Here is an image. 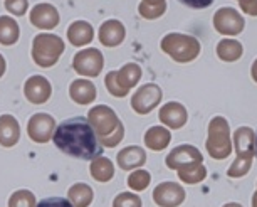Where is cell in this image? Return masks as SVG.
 <instances>
[{
  "mask_svg": "<svg viewBox=\"0 0 257 207\" xmlns=\"http://www.w3.org/2000/svg\"><path fill=\"white\" fill-rule=\"evenodd\" d=\"M54 145L62 153L81 160H94L103 153V145L98 140L94 128L88 118L72 117L64 120L52 135Z\"/></svg>",
  "mask_w": 257,
  "mask_h": 207,
  "instance_id": "obj_1",
  "label": "cell"
},
{
  "mask_svg": "<svg viewBox=\"0 0 257 207\" xmlns=\"http://www.w3.org/2000/svg\"><path fill=\"white\" fill-rule=\"evenodd\" d=\"M88 120L91 127L94 128L96 135H98V140L103 147L113 148L123 140L124 127L111 108L104 107V105L91 108L88 113Z\"/></svg>",
  "mask_w": 257,
  "mask_h": 207,
  "instance_id": "obj_2",
  "label": "cell"
},
{
  "mask_svg": "<svg viewBox=\"0 0 257 207\" xmlns=\"http://www.w3.org/2000/svg\"><path fill=\"white\" fill-rule=\"evenodd\" d=\"M64 52V41L54 34H39L32 42V59L37 66L51 67Z\"/></svg>",
  "mask_w": 257,
  "mask_h": 207,
  "instance_id": "obj_3",
  "label": "cell"
},
{
  "mask_svg": "<svg viewBox=\"0 0 257 207\" xmlns=\"http://www.w3.org/2000/svg\"><path fill=\"white\" fill-rule=\"evenodd\" d=\"M142 78V69L135 62H128L119 71H109L104 78V84L108 91L116 98H123L130 93V89Z\"/></svg>",
  "mask_w": 257,
  "mask_h": 207,
  "instance_id": "obj_4",
  "label": "cell"
},
{
  "mask_svg": "<svg viewBox=\"0 0 257 207\" xmlns=\"http://www.w3.org/2000/svg\"><path fill=\"white\" fill-rule=\"evenodd\" d=\"M162 49L172 56L178 62H187L195 59L200 51L198 42L192 36H183V34H168L162 41Z\"/></svg>",
  "mask_w": 257,
  "mask_h": 207,
  "instance_id": "obj_5",
  "label": "cell"
},
{
  "mask_svg": "<svg viewBox=\"0 0 257 207\" xmlns=\"http://www.w3.org/2000/svg\"><path fill=\"white\" fill-rule=\"evenodd\" d=\"M103 64H104V57L101 54V51L93 49V47L77 52L74 56V61H72L76 73L86 76V78H96L103 71Z\"/></svg>",
  "mask_w": 257,
  "mask_h": 207,
  "instance_id": "obj_6",
  "label": "cell"
},
{
  "mask_svg": "<svg viewBox=\"0 0 257 207\" xmlns=\"http://www.w3.org/2000/svg\"><path fill=\"white\" fill-rule=\"evenodd\" d=\"M56 130V122L47 113H36L27 123V135L36 143H47Z\"/></svg>",
  "mask_w": 257,
  "mask_h": 207,
  "instance_id": "obj_7",
  "label": "cell"
},
{
  "mask_svg": "<svg viewBox=\"0 0 257 207\" xmlns=\"http://www.w3.org/2000/svg\"><path fill=\"white\" fill-rule=\"evenodd\" d=\"M160 99H162V89L157 84H145L132 98V108L140 115H147L157 107Z\"/></svg>",
  "mask_w": 257,
  "mask_h": 207,
  "instance_id": "obj_8",
  "label": "cell"
},
{
  "mask_svg": "<svg viewBox=\"0 0 257 207\" xmlns=\"http://www.w3.org/2000/svg\"><path fill=\"white\" fill-rule=\"evenodd\" d=\"M51 93H52L51 83L44 76L36 74L32 78H29L26 81V84H24V96L32 105H44L51 98Z\"/></svg>",
  "mask_w": 257,
  "mask_h": 207,
  "instance_id": "obj_9",
  "label": "cell"
},
{
  "mask_svg": "<svg viewBox=\"0 0 257 207\" xmlns=\"http://www.w3.org/2000/svg\"><path fill=\"white\" fill-rule=\"evenodd\" d=\"M153 199L160 207H177L185 199V190L173 182H163L155 189Z\"/></svg>",
  "mask_w": 257,
  "mask_h": 207,
  "instance_id": "obj_10",
  "label": "cell"
},
{
  "mask_svg": "<svg viewBox=\"0 0 257 207\" xmlns=\"http://www.w3.org/2000/svg\"><path fill=\"white\" fill-rule=\"evenodd\" d=\"M29 19H31L32 26H36L39 29H46V31L54 29L61 21L57 9L54 6H51V4H37L31 11Z\"/></svg>",
  "mask_w": 257,
  "mask_h": 207,
  "instance_id": "obj_11",
  "label": "cell"
},
{
  "mask_svg": "<svg viewBox=\"0 0 257 207\" xmlns=\"http://www.w3.org/2000/svg\"><path fill=\"white\" fill-rule=\"evenodd\" d=\"M200 160H202V157H200V153H198L197 148L188 147V145H182L167 157V165L170 168H173V170H175V168L177 170H182L187 163L188 165H195V163H198Z\"/></svg>",
  "mask_w": 257,
  "mask_h": 207,
  "instance_id": "obj_12",
  "label": "cell"
},
{
  "mask_svg": "<svg viewBox=\"0 0 257 207\" xmlns=\"http://www.w3.org/2000/svg\"><path fill=\"white\" fill-rule=\"evenodd\" d=\"M124 26L119 21H106L99 27V41L106 47H116L124 41Z\"/></svg>",
  "mask_w": 257,
  "mask_h": 207,
  "instance_id": "obj_13",
  "label": "cell"
},
{
  "mask_svg": "<svg viewBox=\"0 0 257 207\" xmlns=\"http://www.w3.org/2000/svg\"><path fill=\"white\" fill-rule=\"evenodd\" d=\"M19 138H21L19 122L12 115H2L0 117V145L11 148L14 145H17Z\"/></svg>",
  "mask_w": 257,
  "mask_h": 207,
  "instance_id": "obj_14",
  "label": "cell"
},
{
  "mask_svg": "<svg viewBox=\"0 0 257 207\" xmlns=\"http://www.w3.org/2000/svg\"><path fill=\"white\" fill-rule=\"evenodd\" d=\"M96 86L89 79H76L69 86L71 99L77 105H89L96 99Z\"/></svg>",
  "mask_w": 257,
  "mask_h": 207,
  "instance_id": "obj_15",
  "label": "cell"
},
{
  "mask_svg": "<svg viewBox=\"0 0 257 207\" xmlns=\"http://www.w3.org/2000/svg\"><path fill=\"white\" fill-rule=\"evenodd\" d=\"M93 37H94V29L86 21L72 22L69 29H67V41L76 47L89 44V42L93 41Z\"/></svg>",
  "mask_w": 257,
  "mask_h": 207,
  "instance_id": "obj_16",
  "label": "cell"
},
{
  "mask_svg": "<svg viewBox=\"0 0 257 207\" xmlns=\"http://www.w3.org/2000/svg\"><path fill=\"white\" fill-rule=\"evenodd\" d=\"M160 120L170 128H180L187 122V112L180 103H168L160 112Z\"/></svg>",
  "mask_w": 257,
  "mask_h": 207,
  "instance_id": "obj_17",
  "label": "cell"
},
{
  "mask_svg": "<svg viewBox=\"0 0 257 207\" xmlns=\"http://www.w3.org/2000/svg\"><path fill=\"white\" fill-rule=\"evenodd\" d=\"M145 160H147V155H145L143 148L140 147H128L118 153V165L123 170H132L135 167L143 165Z\"/></svg>",
  "mask_w": 257,
  "mask_h": 207,
  "instance_id": "obj_18",
  "label": "cell"
},
{
  "mask_svg": "<svg viewBox=\"0 0 257 207\" xmlns=\"http://www.w3.org/2000/svg\"><path fill=\"white\" fill-rule=\"evenodd\" d=\"M21 29L19 24L12 17L2 16L0 17V44L2 46H12L19 41Z\"/></svg>",
  "mask_w": 257,
  "mask_h": 207,
  "instance_id": "obj_19",
  "label": "cell"
},
{
  "mask_svg": "<svg viewBox=\"0 0 257 207\" xmlns=\"http://www.w3.org/2000/svg\"><path fill=\"white\" fill-rule=\"evenodd\" d=\"M89 170H91V177L98 182H108L113 179V175H114L113 163H111V160H108V158H103V157H98V158H94V160H91Z\"/></svg>",
  "mask_w": 257,
  "mask_h": 207,
  "instance_id": "obj_20",
  "label": "cell"
},
{
  "mask_svg": "<svg viewBox=\"0 0 257 207\" xmlns=\"http://www.w3.org/2000/svg\"><path fill=\"white\" fill-rule=\"evenodd\" d=\"M69 200L74 207H88L93 202V189L88 184H74L69 189Z\"/></svg>",
  "mask_w": 257,
  "mask_h": 207,
  "instance_id": "obj_21",
  "label": "cell"
},
{
  "mask_svg": "<svg viewBox=\"0 0 257 207\" xmlns=\"http://www.w3.org/2000/svg\"><path fill=\"white\" fill-rule=\"evenodd\" d=\"M170 142V133L162 127H153L150 128L147 135H145V143L152 150H163Z\"/></svg>",
  "mask_w": 257,
  "mask_h": 207,
  "instance_id": "obj_22",
  "label": "cell"
},
{
  "mask_svg": "<svg viewBox=\"0 0 257 207\" xmlns=\"http://www.w3.org/2000/svg\"><path fill=\"white\" fill-rule=\"evenodd\" d=\"M36 197L31 190H17L9 199V207H36Z\"/></svg>",
  "mask_w": 257,
  "mask_h": 207,
  "instance_id": "obj_23",
  "label": "cell"
},
{
  "mask_svg": "<svg viewBox=\"0 0 257 207\" xmlns=\"http://www.w3.org/2000/svg\"><path fill=\"white\" fill-rule=\"evenodd\" d=\"M205 168L202 165H193L190 167L188 170H180L178 172V175H180V179L183 182H187V184H195V182H200L202 179H205Z\"/></svg>",
  "mask_w": 257,
  "mask_h": 207,
  "instance_id": "obj_24",
  "label": "cell"
},
{
  "mask_svg": "<svg viewBox=\"0 0 257 207\" xmlns=\"http://www.w3.org/2000/svg\"><path fill=\"white\" fill-rule=\"evenodd\" d=\"M150 180H152V177H150L148 172L138 170V172H133V174H130V177H128V185L132 187V189L140 192V190L147 189V185L150 184Z\"/></svg>",
  "mask_w": 257,
  "mask_h": 207,
  "instance_id": "obj_25",
  "label": "cell"
},
{
  "mask_svg": "<svg viewBox=\"0 0 257 207\" xmlns=\"http://www.w3.org/2000/svg\"><path fill=\"white\" fill-rule=\"evenodd\" d=\"M113 207H142V199L132 192H121L119 195H116Z\"/></svg>",
  "mask_w": 257,
  "mask_h": 207,
  "instance_id": "obj_26",
  "label": "cell"
},
{
  "mask_svg": "<svg viewBox=\"0 0 257 207\" xmlns=\"http://www.w3.org/2000/svg\"><path fill=\"white\" fill-rule=\"evenodd\" d=\"M165 9H167L165 4L163 6H148V4L142 2L138 7V11H140V14H142V17H145V19H157L160 16H163Z\"/></svg>",
  "mask_w": 257,
  "mask_h": 207,
  "instance_id": "obj_27",
  "label": "cell"
},
{
  "mask_svg": "<svg viewBox=\"0 0 257 207\" xmlns=\"http://www.w3.org/2000/svg\"><path fill=\"white\" fill-rule=\"evenodd\" d=\"M29 2L27 0H6V9L14 16L21 17L27 12Z\"/></svg>",
  "mask_w": 257,
  "mask_h": 207,
  "instance_id": "obj_28",
  "label": "cell"
},
{
  "mask_svg": "<svg viewBox=\"0 0 257 207\" xmlns=\"http://www.w3.org/2000/svg\"><path fill=\"white\" fill-rule=\"evenodd\" d=\"M36 207H74L71 204V200L62 199V197H47L42 199Z\"/></svg>",
  "mask_w": 257,
  "mask_h": 207,
  "instance_id": "obj_29",
  "label": "cell"
},
{
  "mask_svg": "<svg viewBox=\"0 0 257 207\" xmlns=\"http://www.w3.org/2000/svg\"><path fill=\"white\" fill-rule=\"evenodd\" d=\"M178 2L187 7H192V9H205L210 6L213 0H178Z\"/></svg>",
  "mask_w": 257,
  "mask_h": 207,
  "instance_id": "obj_30",
  "label": "cell"
},
{
  "mask_svg": "<svg viewBox=\"0 0 257 207\" xmlns=\"http://www.w3.org/2000/svg\"><path fill=\"white\" fill-rule=\"evenodd\" d=\"M6 67H7V62H6V57L0 54V78L6 74Z\"/></svg>",
  "mask_w": 257,
  "mask_h": 207,
  "instance_id": "obj_31",
  "label": "cell"
},
{
  "mask_svg": "<svg viewBox=\"0 0 257 207\" xmlns=\"http://www.w3.org/2000/svg\"><path fill=\"white\" fill-rule=\"evenodd\" d=\"M145 4H148V6H163L165 0H143Z\"/></svg>",
  "mask_w": 257,
  "mask_h": 207,
  "instance_id": "obj_32",
  "label": "cell"
},
{
  "mask_svg": "<svg viewBox=\"0 0 257 207\" xmlns=\"http://www.w3.org/2000/svg\"><path fill=\"white\" fill-rule=\"evenodd\" d=\"M252 78H254V81H257V61L252 66Z\"/></svg>",
  "mask_w": 257,
  "mask_h": 207,
  "instance_id": "obj_33",
  "label": "cell"
},
{
  "mask_svg": "<svg viewBox=\"0 0 257 207\" xmlns=\"http://www.w3.org/2000/svg\"><path fill=\"white\" fill-rule=\"evenodd\" d=\"M252 207H257V194H254V199H252Z\"/></svg>",
  "mask_w": 257,
  "mask_h": 207,
  "instance_id": "obj_34",
  "label": "cell"
},
{
  "mask_svg": "<svg viewBox=\"0 0 257 207\" xmlns=\"http://www.w3.org/2000/svg\"><path fill=\"white\" fill-rule=\"evenodd\" d=\"M224 207H240L239 204H227V205H224Z\"/></svg>",
  "mask_w": 257,
  "mask_h": 207,
  "instance_id": "obj_35",
  "label": "cell"
},
{
  "mask_svg": "<svg viewBox=\"0 0 257 207\" xmlns=\"http://www.w3.org/2000/svg\"><path fill=\"white\" fill-rule=\"evenodd\" d=\"M254 145H255V155H257V135H255V140H254Z\"/></svg>",
  "mask_w": 257,
  "mask_h": 207,
  "instance_id": "obj_36",
  "label": "cell"
}]
</instances>
